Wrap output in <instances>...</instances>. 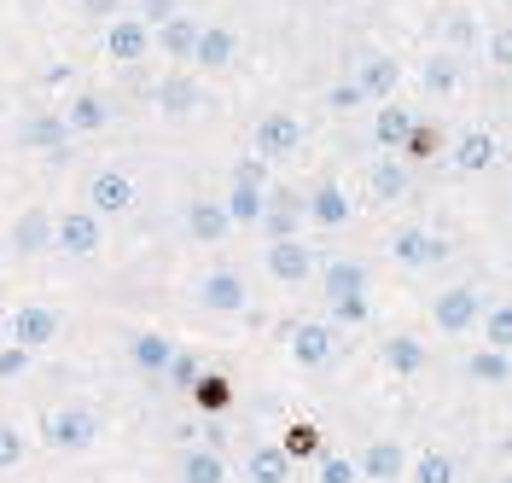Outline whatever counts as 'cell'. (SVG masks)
<instances>
[{
	"mask_svg": "<svg viewBox=\"0 0 512 483\" xmlns=\"http://www.w3.org/2000/svg\"><path fill=\"white\" fill-rule=\"evenodd\" d=\"M187 396L204 408V414H227V408H233V385H227L222 373H198V385H192Z\"/></svg>",
	"mask_w": 512,
	"mask_h": 483,
	"instance_id": "cell-32",
	"label": "cell"
},
{
	"mask_svg": "<svg viewBox=\"0 0 512 483\" xmlns=\"http://www.w3.org/2000/svg\"><path fill=\"white\" fill-rule=\"evenodd\" d=\"M64 123H70V134H105L111 129V105H105L99 94H82V99H70Z\"/></svg>",
	"mask_w": 512,
	"mask_h": 483,
	"instance_id": "cell-28",
	"label": "cell"
},
{
	"mask_svg": "<svg viewBox=\"0 0 512 483\" xmlns=\"http://www.w3.org/2000/svg\"><path fill=\"white\" fill-rule=\"evenodd\" d=\"M478 326H483V338H489L483 350H501V355H512V303H489Z\"/></svg>",
	"mask_w": 512,
	"mask_h": 483,
	"instance_id": "cell-34",
	"label": "cell"
},
{
	"mask_svg": "<svg viewBox=\"0 0 512 483\" xmlns=\"http://www.w3.org/2000/svg\"><path fill=\"white\" fill-rule=\"evenodd\" d=\"M466 373H472L478 385H512V355H501V350H472Z\"/></svg>",
	"mask_w": 512,
	"mask_h": 483,
	"instance_id": "cell-33",
	"label": "cell"
},
{
	"mask_svg": "<svg viewBox=\"0 0 512 483\" xmlns=\"http://www.w3.org/2000/svg\"><path fill=\"white\" fill-rule=\"evenodd\" d=\"M320 286H326V309H332V326H367L373 303H367V268L350 257L326 262L320 268Z\"/></svg>",
	"mask_w": 512,
	"mask_h": 483,
	"instance_id": "cell-1",
	"label": "cell"
},
{
	"mask_svg": "<svg viewBox=\"0 0 512 483\" xmlns=\"http://www.w3.org/2000/svg\"><path fill=\"white\" fill-rule=\"evenodd\" d=\"M233 59H239V41H233V30H227V24H204V30H198V47H192V65L227 70Z\"/></svg>",
	"mask_w": 512,
	"mask_h": 483,
	"instance_id": "cell-22",
	"label": "cell"
},
{
	"mask_svg": "<svg viewBox=\"0 0 512 483\" xmlns=\"http://www.w3.org/2000/svg\"><path fill=\"white\" fill-rule=\"evenodd\" d=\"M291 361H297L303 373L332 367V361H338V326L332 321H303L297 332H291Z\"/></svg>",
	"mask_w": 512,
	"mask_h": 483,
	"instance_id": "cell-4",
	"label": "cell"
},
{
	"mask_svg": "<svg viewBox=\"0 0 512 483\" xmlns=\"http://www.w3.org/2000/svg\"><path fill=\"white\" fill-rule=\"evenodd\" d=\"M303 204H309V222H315V227H326V233H338V227H350V216H355L350 193H344L338 181H320L315 193L303 198Z\"/></svg>",
	"mask_w": 512,
	"mask_h": 483,
	"instance_id": "cell-15",
	"label": "cell"
},
{
	"mask_svg": "<svg viewBox=\"0 0 512 483\" xmlns=\"http://www.w3.org/2000/svg\"><path fill=\"white\" fill-rule=\"evenodd\" d=\"M198 303H204L210 315H239V309H245V280H239L233 268H210L204 286H198Z\"/></svg>",
	"mask_w": 512,
	"mask_h": 483,
	"instance_id": "cell-16",
	"label": "cell"
},
{
	"mask_svg": "<svg viewBox=\"0 0 512 483\" xmlns=\"http://www.w3.org/2000/svg\"><path fill=\"white\" fill-rule=\"evenodd\" d=\"M448 41H454V47H472V41H478L472 12H448Z\"/></svg>",
	"mask_w": 512,
	"mask_h": 483,
	"instance_id": "cell-44",
	"label": "cell"
},
{
	"mask_svg": "<svg viewBox=\"0 0 512 483\" xmlns=\"http://www.w3.org/2000/svg\"><path fill=\"white\" fill-rule=\"evenodd\" d=\"M198 30H204L198 18H181V12H175L169 24H158V30H152V47H163V59H175V65H192Z\"/></svg>",
	"mask_w": 512,
	"mask_h": 483,
	"instance_id": "cell-20",
	"label": "cell"
},
{
	"mask_svg": "<svg viewBox=\"0 0 512 483\" xmlns=\"http://www.w3.org/2000/svg\"><path fill=\"white\" fill-rule=\"evenodd\" d=\"M425 361H431V350H425L419 338H408V332H396V338L384 344V367H390L396 379H414V373H425Z\"/></svg>",
	"mask_w": 512,
	"mask_h": 483,
	"instance_id": "cell-25",
	"label": "cell"
},
{
	"mask_svg": "<svg viewBox=\"0 0 512 483\" xmlns=\"http://www.w3.org/2000/svg\"><path fill=\"white\" fill-rule=\"evenodd\" d=\"M24 454H30V437H24L18 425H0V472L24 466Z\"/></svg>",
	"mask_w": 512,
	"mask_h": 483,
	"instance_id": "cell-39",
	"label": "cell"
},
{
	"mask_svg": "<svg viewBox=\"0 0 512 483\" xmlns=\"http://www.w3.org/2000/svg\"><path fill=\"white\" fill-rule=\"evenodd\" d=\"M414 483H454V460L443 449H425L414 460Z\"/></svg>",
	"mask_w": 512,
	"mask_h": 483,
	"instance_id": "cell-37",
	"label": "cell"
},
{
	"mask_svg": "<svg viewBox=\"0 0 512 483\" xmlns=\"http://www.w3.org/2000/svg\"><path fill=\"white\" fill-rule=\"evenodd\" d=\"M315 483H361V466H355L350 454H320Z\"/></svg>",
	"mask_w": 512,
	"mask_h": 483,
	"instance_id": "cell-38",
	"label": "cell"
},
{
	"mask_svg": "<svg viewBox=\"0 0 512 483\" xmlns=\"http://www.w3.org/2000/svg\"><path fill=\"white\" fill-rule=\"evenodd\" d=\"M59 338V309H47V303H24L18 315H12V344H24V350H47Z\"/></svg>",
	"mask_w": 512,
	"mask_h": 483,
	"instance_id": "cell-10",
	"label": "cell"
},
{
	"mask_svg": "<svg viewBox=\"0 0 512 483\" xmlns=\"http://www.w3.org/2000/svg\"><path fill=\"white\" fill-rule=\"evenodd\" d=\"M419 82H425V94H454V82H460V70L448 65V59H431V65L419 70Z\"/></svg>",
	"mask_w": 512,
	"mask_h": 483,
	"instance_id": "cell-40",
	"label": "cell"
},
{
	"mask_svg": "<svg viewBox=\"0 0 512 483\" xmlns=\"http://www.w3.org/2000/svg\"><path fill=\"white\" fill-rule=\"evenodd\" d=\"M18 146L24 152H64L70 146V123H64V111H35V117H24V129H18Z\"/></svg>",
	"mask_w": 512,
	"mask_h": 483,
	"instance_id": "cell-11",
	"label": "cell"
},
{
	"mask_svg": "<svg viewBox=\"0 0 512 483\" xmlns=\"http://www.w3.org/2000/svg\"><path fill=\"white\" fill-rule=\"evenodd\" d=\"M152 99H158L163 117H192V111L204 105V88H198V76H192V70H169Z\"/></svg>",
	"mask_w": 512,
	"mask_h": 483,
	"instance_id": "cell-14",
	"label": "cell"
},
{
	"mask_svg": "<svg viewBox=\"0 0 512 483\" xmlns=\"http://www.w3.org/2000/svg\"><path fill=\"white\" fill-rule=\"evenodd\" d=\"M94 437H99V419L88 414V408H59V414L47 419V443H53L59 454L94 449Z\"/></svg>",
	"mask_w": 512,
	"mask_h": 483,
	"instance_id": "cell-6",
	"label": "cell"
},
{
	"mask_svg": "<svg viewBox=\"0 0 512 483\" xmlns=\"http://www.w3.org/2000/svg\"><path fill=\"white\" fill-rule=\"evenodd\" d=\"M12 245H18L24 257L53 251V216H47V210H24V216L12 222Z\"/></svg>",
	"mask_w": 512,
	"mask_h": 483,
	"instance_id": "cell-24",
	"label": "cell"
},
{
	"mask_svg": "<svg viewBox=\"0 0 512 483\" xmlns=\"http://www.w3.org/2000/svg\"><path fill=\"white\" fill-rule=\"evenodd\" d=\"M495 483H512V472H507V478H495Z\"/></svg>",
	"mask_w": 512,
	"mask_h": 483,
	"instance_id": "cell-48",
	"label": "cell"
},
{
	"mask_svg": "<svg viewBox=\"0 0 512 483\" xmlns=\"http://www.w3.org/2000/svg\"><path fill=\"white\" fill-rule=\"evenodd\" d=\"M245 478H251V483H286L291 478L286 449H280V443H256L251 460H245Z\"/></svg>",
	"mask_w": 512,
	"mask_h": 483,
	"instance_id": "cell-27",
	"label": "cell"
},
{
	"mask_svg": "<svg viewBox=\"0 0 512 483\" xmlns=\"http://www.w3.org/2000/svg\"><path fill=\"white\" fill-rule=\"evenodd\" d=\"M303 222H309V204H303L297 193H286V187H280V193H268V210H262L256 233L274 245V239H297V227H303Z\"/></svg>",
	"mask_w": 512,
	"mask_h": 483,
	"instance_id": "cell-7",
	"label": "cell"
},
{
	"mask_svg": "<svg viewBox=\"0 0 512 483\" xmlns=\"http://www.w3.org/2000/svg\"><path fill=\"white\" fill-rule=\"evenodd\" d=\"M105 53H111V65H140V59L152 53V30H146L140 18H111Z\"/></svg>",
	"mask_w": 512,
	"mask_h": 483,
	"instance_id": "cell-13",
	"label": "cell"
},
{
	"mask_svg": "<svg viewBox=\"0 0 512 483\" xmlns=\"http://www.w3.org/2000/svg\"><path fill=\"white\" fill-rule=\"evenodd\" d=\"M390 257L402 262V268H431V262L448 257V239L425 233V227H396L390 233Z\"/></svg>",
	"mask_w": 512,
	"mask_h": 483,
	"instance_id": "cell-9",
	"label": "cell"
},
{
	"mask_svg": "<svg viewBox=\"0 0 512 483\" xmlns=\"http://www.w3.org/2000/svg\"><path fill=\"white\" fill-rule=\"evenodd\" d=\"M181 483H227V460L216 449H187L181 454Z\"/></svg>",
	"mask_w": 512,
	"mask_h": 483,
	"instance_id": "cell-31",
	"label": "cell"
},
{
	"mask_svg": "<svg viewBox=\"0 0 512 483\" xmlns=\"http://www.w3.org/2000/svg\"><path fill=\"white\" fill-rule=\"evenodd\" d=\"M495 158H501V146H495V134L489 129H472L454 140V152H448V163L460 169V175H483V169H495Z\"/></svg>",
	"mask_w": 512,
	"mask_h": 483,
	"instance_id": "cell-18",
	"label": "cell"
},
{
	"mask_svg": "<svg viewBox=\"0 0 512 483\" xmlns=\"http://www.w3.org/2000/svg\"><path fill=\"white\" fill-rule=\"evenodd\" d=\"M128 361H134L140 373H158L163 379V367L175 361V338H163V332H140V338L128 344Z\"/></svg>",
	"mask_w": 512,
	"mask_h": 483,
	"instance_id": "cell-26",
	"label": "cell"
},
{
	"mask_svg": "<svg viewBox=\"0 0 512 483\" xmlns=\"http://www.w3.org/2000/svg\"><path fill=\"white\" fill-rule=\"evenodd\" d=\"M198 373H204V361L187 355V350H175V361L163 367V385H169V390H192V385H198Z\"/></svg>",
	"mask_w": 512,
	"mask_h": 483,
	"instance_id": "cell-36",
	"label": "cell"
},
{
	"mask_svg": "<svg viewBox=\"0 0 512 483\" xmlns=\"http://www.w3.org/2000/svg\"><path fill=\"white\" fill-rule=\"evenodd\" d=\"M233 187H268V163L256 158V152L251 158H239L233 163Z\"/></svg>",
	"mask_w": 512,
	"mask_h": 483,
	"instance_id": "cell-41",
	"label": "cell"
},
{
	"mask_svg": "<svg viewBox=\"0 0 512 483\" xmlns=\"http://www.w3.org/2000/svg\"><path fill=\"white\" fill-rule=\"evenodd\" d=\"M361 478L367 483H402V472H408V449L396 443V437H379V443H367L361 449Z\"/></svg>",
	"mask_w": 512,
	"mask_h": 483,
	"instance_id": "cell-12",
	"label": "cell"
},
{
	"mask_svg": "<svg viewBox=\"0 0 512 483\" xmlns=\"http://www.w3.org/2000/svg\"><path fill=\"white\" fill-rule=\"evenodd\" d=\"M227 210L216 204V198H192L187 204V233L198 239V245H216V239H227Z\"/></svg>",
	"mask_w": 512,
	"mask_h": 483,
	"instance_id": "cell-23",
	"label": "cell"
},
{
	"mask_svg": "<svg viewBox=\"0 0 512 483\" xmlns=\"http://www.w3.org/2000/svg\"><path fill=\"white\" fill-rule=\"evenodd\" d=\"M303 152V117L297 111H268L256 123V158L262 163H286Z\"/></svg>",
	"mask_w": 512,
	"mask_h": 483,
	"instance_id": "cell-2",
	"label": "cell"
},
{
	"mask_svg": "<svg viewBox=\"0 0 512 483\" xmlns=\"http://www.w3.org/2000/svg\"><path fill=\"white\" fill-rule=\"evenodd\" d=\"M88 204H94V216H123L128 204H134V181H128L123 169H99L94 181H88Z\"/></svg>",
	"mask_w": 512,
	"mask_h": 483,
	"instance_id": "cell-17",
	"label": "cell"
},
{
	"mask_svg": "<svg viewBox=\"0 0 512 483\" xmlns=\"http://www.w3.org/2000/svg\"><path fill=\"white\" fill-rule=\"evenodd\" d=\"M280 449H286L291 466H297V460H315V454H320V431L297 419V425H286V443H280Z\"/></svg>",
	"mask_w": 512,
	"mask_h": 483,
	"instance_id": "cell-35",
	"label": "cell"
},
{
	"mask_svg": "<svg viewBox=\"0 0 512 483\" xmlns=\"http://www.w3.org/2000/svg\"><path fill=\"white\" fill-rule=\"evenodd\" d=\"M169 18H175V0H140V24H146V30H158Z\"/></svg>",
	"mask_w": 512,
	"mask_h": 483,
	"instance_id": "cell-46",
	"label": "cell"
},
{
	"mask_svg": "<svg viewBox=\"0 0 512 483\" xmlns=\"http://www.w3.org/2000/svg\"><path fill=\"white\" fill-rule=\"evenodd\" d=\"M30 361H35V355L24 350V344H6V350H0V379H18V373H30Z\"/></svg>",
	"mask_w": 512,
	"mask_h": 483,
	"instance_id": "cell-43",
	"label": "cell"
},
{
	"mask_svg": "<svg viewBox=\"0 0 512 483\" xmlns=\"http://www.w3.org/2000/svg\"><path fill=\"white\" fill-rule=\"evenodd\" d=\"M431 321L443 326L448 338H460V332H472L483 321V291L478 286H448L437 303H431Z\"/></svg>",
	"mask_w": 512,
	"mask_h": 483,
	"instance_id": "cell-5",
	"label": "cell"
},
{
	"mask_svg": "<svg viewBox=\"0 0 512 483\" xmlns=\"http://www.w3.org/2000/svg\"><path fill=\"white\" fill-rule=\"evenodd\" d=\"M489 65L512 70V24H501V30L489 35Z\"/></svg>",
	"mask_w": 512,
	"mask_h": 483,
	"instance_id": "cell-45",
	"label": "cell"
},
{
	"mask_svg": "<svg viewBox=\"0 0 512 483\" xmlns=\"http://www.w3.org/2000/svg\"><path fill=\"white\" fill-rule=\"evenodd\" d=\"M88 18H123V0H82Z\"/></svg>",
	"mask_w": 512,
	"mask_h": 483,
	"instance_id": "cell-47",
	"label": "cell"
},
{
	"mask_svg": "<svg viewBox=\"0 0 512 483\" xmlns=\"http://www.w3.org/2000/svg\"><path fill=\"white\" fill-rule=\"evenodd\" d=\"M227 222L233 227H256L262 222V210H268V187H233V193L222 198Z\"/></svg>",
	"mask_w": 512,
	"mask_h": 483,
	"instance_id": "cell-30",
	"label": "cell"
},
{
	"mask_svg": "<svg viewBox=\"0 0 512 483\" xmlns=\"http://www.w3.org/2000/svg\"><path fill=\"white\" fill-rule=\"evenodd\" d=\"M326 105H332V111H361L367 94H361V82H338V88L326 94Z\"/></svg>",
	"mask_w": 512,
	"mask_h": 483,
	"instance_id": "cell-42",
	"label": "cell"
},
{
	"mask_svg": "<svg viewBox=\"0 0 512 483\" xmlns=\"http://www.w3.org/2000/svg\"><path fill=\"white\" fill-rule=\"evenodd\" d=\"M53 245L64 257H99L105 227H99L94 210H64V216H53Z\"/></svg>",
	"mask_w": 512,
	"mask_h": 483,
	"instance_id": "cell-3",
	"label": "cell"
},
{
	"mask_svg": "<svg viewBox=\"0 0 512 483\" xmlns=\"http://www.w3.org/2000/svg\"><path fill=\"white\" fill-rule=\"evenodd\" d=\"M355 82H361V94L367 99H396V88H402V65L390 59V53H367L361 59V70H355Z\"/></svg>",
	"mask_w": 512,
	"mask_h": 483,
	"instance_id": "cell-19",
	"label": "cell"
},
{
	"mask_svg": "<svg viewBox=\"0 0 512 483\" xmlns=\"http://www.w3.org/2000/svg\"><path fill=\"white\" fill-rule=\"evenodd\" d=\"M408 134H414V111H402L396 99H384V111H373V140H379L390 158H402Z\"/></svg>",
	"mask_w": 512,
	"mask_h": 483,
	"instance_id": "cell-21",
	"label": "cell"
},
{
	"mask_svg": "<svg viewBox=\"0 0 512 483\" xmlns=\"http://www.w3.org/2000/svg\"><path fill=\"white\" fill-rule=\"evenodd\" d=\"M367 187H373L379 204L408 198V163H402V158H379V163H373V175H367Z\"/></svg>",
	"mask_w": 512,
	"mask_h": 483,
	"instance_id": "cell-29",
	"label": "cell"
},
{
	"mask_svg": "<svg viewBox=\"0 0 512 483\" xmlns=\"http://www.w3.org/2000/svg\"><path fill=\"white\" fill-rule=\"evenodd\" d=\"M262 262H268V274H274L280 286H303V280L315 274V251H309L303 239H274V245L262 251Z\"/></svg>",
	"mask_w": 512,
	"mask_h": 483,
	"instance_id": "cell-8",
	"label": "cell"
}]
</instances>
